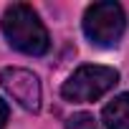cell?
<instances>
[{"instance_id": "6da1fadb", "label": "cell", "mask_w": 129, "mask_h": 129, "mask_svg": "<svg viewBox=\"0 0 129 129\" xmlns=\"http://www.w3.org/2000/svg\"><path fill=\"white\" fill-rule=\"evenodd\" d=\"M0 25H3V33H5L8 43L13 48H18L20 53L43 56L51 48V38H48V30H46L43 20L25 3L8 5V10L3 13V23Z\"/></svg>"}, {"instance_id": "7a4b0ae2", "label": "cell", "mask_w": 129, "mask_h": 129, "mask_svg": "<svg viewBox=\"0 0 129 129\" xmlns=\"http://www.w3.org/2000/svg\"><path fill=\"white\" fill-rule=\"evenodd\" d=\"M126 30V15L119 3L104 0V3H94L84 13V33L94 46L109 48L121 41Z\"/></svg>"}, {"instance_id": "3957f363", "label": "cell", "mask_w": 129, "mask_h": 129, "mask_svg": "<svg viewBox=\"0 0 129 129\" xmlns=\"http://www.w3.org/2000/svg\"><path fill=\"white\" fill-rule=\"evenodd\" d=\"M116 81H119V71L111 66H81L61 86V94L69 101L89 104L101 99L109 89H114Z\"/></svg>"}, {"instance_id": "277c9868", "label": "cell", "mask_w": 129, "mask_h": 129, "mask_svg": "<svg viewBox=\"0 0 129 129\" xmlns=\"http://www.w3.org/2000/svg\"><path fill=\"white\" fill-rule=\"evenodd\" d=\"M0 86L25 111H38L41 109V81H38V76L33 71L8 66V69L0 71Z\"/></svg>"}, {"instance_id": "5b68a950", "label": "cell", "mask_w": 129, "mask_h": 129, "mask_svg": "<svg viewBox=\"0 0 129 129\" xmlns=\"http://www.w3.org/2000/svg\"><path fill=\"white\" fill-rule=\"evenodd\" d=\"M106 129H129V94L114 96L101 111Z\"/></svg>"}, {"instance_id": "8992f818", "label": "cell", "mask_w": 129, "mask_h": 129, "mask_svg": "<svg viewBox=\"0 0 129 129\" xmlns=\"http://www.w3.org/2000/svg\"><path fill=\"white\" fill-rule=\"evenodd\" d=\"M66 129H99V124H96L94 114L79 111V114L69 116V121H66Z\"/></svg>"}, {"instance_id": "52a82bcc", "label": "cell", "mask_w": 129, "mask_h": 129, "mask_svg": "<svg viewBox=\"0 0 129 129\" xmlns=\"http://www.w3.org/2000/svg\"><path fill=\"white\" fill-rule=\"evenodd\" d=\"M8 114H10V109H8V104L0 99V129L5 126V121H8Z\"/></svg>"}]
</instances>
